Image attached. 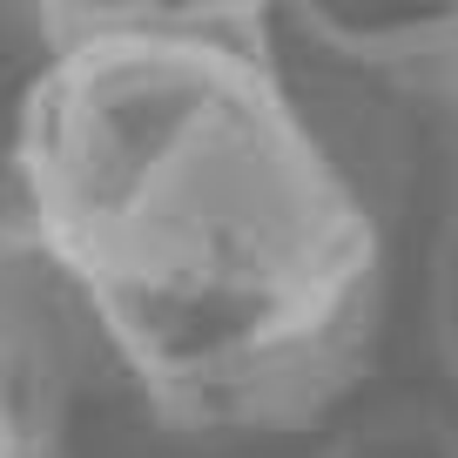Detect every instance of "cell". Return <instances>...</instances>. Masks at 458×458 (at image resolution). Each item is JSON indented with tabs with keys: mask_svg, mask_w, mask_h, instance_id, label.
Returning a JSON list of instances; mask_svg holds the SVG:
<instances>
[{
	"mask_svg": "<svg viewBox=\"0 0 458 458\" xmlns=\"http://www.w3.org/2000/svg\"><path fill=\"white\" fill-rule=\"evenodd\" d=\"M425 324H431V351H438L445 377L458 385V189L445 202V223L431 236V270H425Z\"/></svg>",
	"mask_w": 458,
	"mask_h": 458,
	"instance_id": "cell-5",
	"label": "cell"
},
{
	"mask_svg": "<svg viewBox=\"0 0 458 458\" xmlns=\"http://www.w3.org/2000/svg\"><path fill=\"white\" fill-rule=\"evenodd\" d=\"M324 458H458V418H445L438 404H385V411L358 418L351 431L324 445Z\"/></svg>",
	"mask_w": 458,
	"mask_h": 458,
	"instance_id": "cell-4",
	"label": "cell"
},
{
	"mask_svg": "<svg viewBox=\"0 0 458 458\" xmlns=\"http://www.w3.org/2000/svg\"><path fill=\"white\" fill-rule=\"evenodd\" d=\"M297 28L317 47L398 74V81L458 88V0L411 7V0H303Z\"/></svg>",
	"mask_w": 458,
	"mask_h": 458,
	"instance_id": "cell-3",
	"label": "cell"
},
{
	"mask_svg": "<svg viewBox=\"0 0 458 458\" xmlns=\"http://www.w3.org/2000/svg\"><path fill=\"white\" fill-rule=\"evenodd\" d=\"M74 364V290L28 223H0V458H61Z\"/></svg>",
	"mask_w": 458,
	"mask_h": 458,
	"instance_id": "cell-2",
	"label": "cell"
},
{
	"mask_svg": "<svg viewBox=\"0 0 458 458\" xmlns=\"http://www.w3.org/2000/svg\"><path fill=\"white\" fill-rule=\"evenodd\" d=\"M28 229L169 431H303L385 324V236L250 0L41 7Z\"/></svg>",
	"mask_w": 458,
	"mask_h": 458,
	"instance_id": "cell-1",
	"label": "cell"
}]
</instances>
